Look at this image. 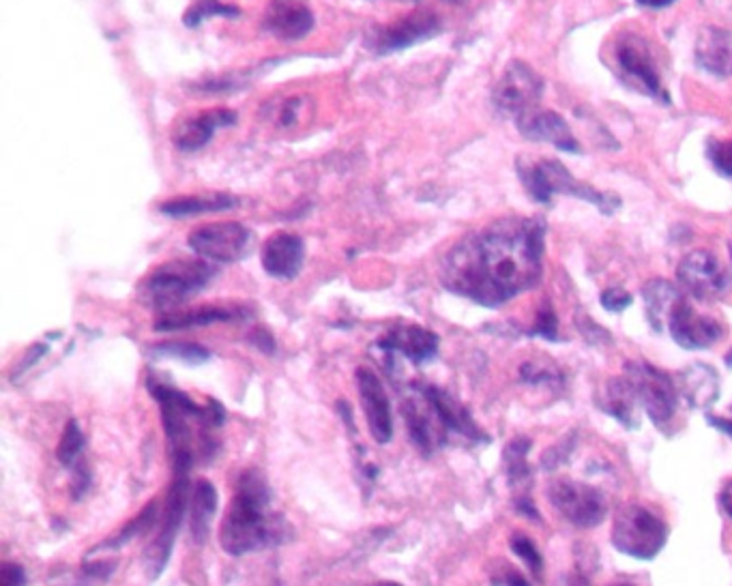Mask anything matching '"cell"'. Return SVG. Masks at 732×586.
<instances>
[{
    "label": "cell",
    "instance_id": "46",
    "mask_svg": "<svg viewBox=\"0 0 732 586\" xmlns=\"http://www.w3.org/2000/svg\"><path fill=\"white\" fill-rule=\"evenodd\" d=\"M726 363H729V365L732 367V351L729 353V355H726Z\"/></svg>",
    "mask_w": 732,
    "mask_h": 586
},
{
    "label": "cell",
    "instance_id": "48",
    "mask_svg": "<svg viewBox=\"0 0 732 586\" xmlns=\"http://www.w3.org/2000/svg\"><path fill=\"white\" fill-rule=\"evenodd\" d=\"M729 250H731V258H732V236H731V243H729Z\"/></svg>",
    "mask_w": 732,
    "mask_h": 586
},
{
    "label": "cell",
    "instance_id": "9",
    "mask_svg": "<svg viewBox=\"0 0 732 586\" xmlns=\"http://www.w3.org/2000/svg\"><path fill=\"white\" fill-rule=\"evenodd\" d=\"M548 498L560 516L578 529H593L605 518V500L593 486L573 479H557L548 488Z\"/></svg>",
    "mask_w": 732,
    "mask_h": 586
},
{
    "label": "cell",
    "instance_id": "29",
    "mask_svg": "<svg viewBox=\"0 0 732 586\" xmlns=\"http://www.w3.org/2000/svg\"><path fill=\"white\" fill-rule=\"evenodd\" d=\"M237 314L239 312L226 310V308H200V310H192V312H183V314L162 316L155 322V329L157 331H178V329L205 327V324H214V322H230L237 318Z\"/></svg>",
    "mask_w": 732,
    "mask_h": 586
},
{
    "label": "cell",
    "instance_id": "43",
    "mask_svg": "<svg viewBox=\"0 0 732 586\" xmlns=\"http://www.w3.org/2000/svg\"><path fill=\"white\" fill-rule=\"evenodd\" d=\"M503 583L507 586H528V583L524 581V576H520L517 572H512V574H505Z\"/></svg>",
    "mask_w": 732,
    "mask_h": 586
},
{
    "label": "cell",
    "instance_id": "5",
    "mask_svg": "<svg viewBox=\"0 0 732 586\" xmlns=\"http://www.w3.org/2000/svg\"><path fill=\"white\" fill-rule=\"evenodd\" d=\"M517 175L524 183L526 191L537 200L548 204L555 194H565V196H576L582 198L596 207L605 215H612L619 209V198L612 194H602L596 191L593 187L573 179L567 168L555 162V159H528L520 157L517 159Z\"/></svg>",
    "mask_w": 732,
    "mask_h": 586
},
{
    "label": "cell",
    "instance_id": "22",
    "mask_svg": "<svg viewBox=\"0 0 732 586\" xmlns=\"http://www.w3.org/2000/svg\"><path fill=\"white\" fill-rule=\"evenodd\" d=\"M264 29L286 42H297L309 31L314 29V15L307 7L291 2V0H280L275 2L264 18Z\"/></svg>",
    "mask_w": 732,
    "mask_h": 586
},
{
    "label": "cell",
    "instance_id": "39",
    "mask_svg": "<svg viewBox=\"0 0 732 586\" xmlns=\"http://www.w3.org/2000/svg\"><path fill=\"white\" fill-rule=\"evenodd\" d=\"M533 333L542 335L546 340H557V316H555L550 306H544L542 312L537 314V322H535Z\"/></svg>",
    "mask_w": 732,
    "mask_h": 586
},
{
    "label": "cell",
    "instance_id": "24",
    "mask_svg": "<svg viewBox=\"0 0 732 586\" xmlns=\"http://www.w3.org/2000/svg\"><path fill=\"white\" fill-rule=\"evenodd\" d=\"M679 394L693 408L715 405L720 398V376L704 363H693L679 376Z\"/></svg>",
    "mask_w": 732,
    "mask_h": 586
},
{
    "label": "cell",
    "instance_id": "12",
    "mask_svg": "<svg viewBox=\"0 0 732 586\" xmlns=\"http://www.w3.org/2000/svg\"><path fill=\"white\" fill-rule=\"evenodd\" d=\"M542 92V78L526 63L514 60L507 65L494 89V106L503 114H514L517 119L537 106Z\"/></svg>",
    "mask_w": 732,
    "mask_h": 586
},
{
    "label": "cell",
    "instance_id": "25",
    "mask_svg": "<svg viewBox=\"0 0 732 586\" xmlns=\"http://www.w3.org/2000/svg\"><path fill=\"white\" fill-rule=\"evenodd\" d=\"M241 200L230 194H203V196H181L162 202L160 211L168 218H192L205 213H219L239 207Z\"/></svg>",
    "mask_w": 732,
    "mask_h": 586
},
{
    "label": "cell",
    "instance_id": "3",
    "mask_svg": "<svg viewBox=\"0 0 732 586\" xmlns=\"http://www.w3.org/2000/svg\"><path fill=\"white\" fill-rule=\"evenodd\" d=\"M149 389L162 408L164 428L173 447L174 473L187 475L196 455L214 451L207 432L223 423L226 412L216 400L209 406H198L183 391L162 383H149Z\"/></svg>",
    "mask_w": 732,
    "mask_h": 586
},
{
    "label": "cell",
    "instance_id": "23",
    "mask_svg": "<svg viewBox=\"0 0 732 586\" xmlns=\"http://www.w3.org/2000/svg\"><path fill=\"white\" fill-rule=\"evenodd\" d=\"M696 60L713 76H732V35L724 29L707 26L696 42Z\"/></svg>",
    "mask_w": 732,
    "mask_h": 586
},
{
    "label": "cell",
    "instance_id": "11",
    "mask_svg": "<svg viewBox=\"0 0 732 586\" xmlns=\"http://www.w3.org/2000/svg\"><path fill=\"white\" fill-rule=\"evenodd\" d=\"M187 505H189V479L183 473H174L173 488H171V496H168V505H166V513H164L160 535L144 552V567H146V574L151 578H157L162 574V570L166 567L168 559H171L174 538H176V531L183 522Z\"/></svg>",
    "mask_w": 732,
    "mask_h": 586
},
{
    "label": "cell",
    "instance_id": "38",
    "mask_svg": "<svg viewBox=\"0 0 732 586\" xmlns=\"http://www.w3.org/2000/svg\"><path fill=\"white\" fill-rule=\"evenodd\" d=\"M602 306L608 312H623L632 306V295L623 288H608L602 295Z\"/></svg>",
    "mask_w": 732,
    "mask_h": 586
},
{
    "label": "cell",
    "instance_id": "45",
    "mask_svg": "<svg viewBox=\"0 0 732 586\" xmlns=\"http://www.w3.org/2000/svg\"><path fill=\"white\" fill-rule=\"evenodd\" d=\"M372 586H402V585H397V583H379V585H372Z\"/></svg>",
    "mask_w": 732,
    "mask_h": 586
},
{
    "label": "cell",
    "instance_id": "26",
    "mask_svg": "<svg viewBox=\"0 0 732 586\" xmlns=\"http://www.w3.org/2000/svg\"><path fill=\"white\" fill-rule=\"evenodd\" d=\"M643 297H645L646 318L655 331H664L668 327L670 316L684 299L679 288L666 279H651L643 288Z\"/></svg>",
    "mask_w": 732,
    "mask_h": 586
},
{
    "label": "cell",
    "instance_id": "37",
    "mask_svg": "<svg viewBox=\"0 0 732 586\" xmlns=\"http://www.w3.org/2000/svg\"><path fill=\"white\" fill-rule=\"evenodd\" d=\"M709 159L718 173L732 177V140H713L709 144Z\"/></svg>",
    "mask_w": 732,
    "mask_h": 586
},
{
    "label": "cell",
    "instance_id": "36",
    "mask_svg": "<svg viewBox=\"0 0 732 586\" xmlns=\"http://www.w3.org/2000/svg\"><path fill=\"white\" fill-rule=\"evenodd\" d=\"M305 110H307V101L303 97H291V99H286L277 106V110L273 112V119L280 125L291 128V125H297L302 121Z\"/></svg>",
    "mask_w": 732,
    "mask_h": 586
},
{
    "label": "cell",
    "instance_id": "31",
    "mask_svg": "<svg viewBox=\"0 0 732 586\" xmlns=\"http://www.w3.org/2000/svg\"><path fill=\"white\" fill-rule=\"evenodd\" d=\"M153 353L157 357H171V360H181L183 363L189 365H200L205 361H209V351L198 346V344H189V342H166V344H157L153 349Z\"/></svg>",
    "mask_w": 732,
    "mask_h": 586
},
{
    "label": "cell",
    "instance_id": "30",
    "mask_svg": "<svg viewBox=\"0 0 732 586\" xmlns=\"http://www.w3.org/2000/svg\"><path fill=\"white\" fill-rule=\"evenodd\" d=\"M209 18H239V9L232 4H223L219 0H196L187 11H185V26L196 29Z\"/></svg>",
    "mask_w": 732,
    "mask_h": 586
},
{
    "label": "cell",
    "instance_id": "14",
    "mask_svg": "<svg viewBox=\"0 0 732 586\" xmlns=\"http://www.w3.org/2000/svg\"><path fill=\"white\" fill-rule=\"evenodd\" d=\"M677 277H679V284L688 290L691 297L702 299V301L715 299L731 288L729 273L709 252L688 254L677 269Z\"/></svg>",
    "mask_w": 732,
    "mask_h": 586
},
{
    "label": "cell",
    "instance_id": "20",
    "mask_svg": "<svg viewBox=\"0 0 732 586\" xmlns=\"http://www.w3.org/2000/svg\"><path fill=\"white\" fill-rule=\"evenodd\" d=\"M262 267L275 279H293L299 275L305 261L302 236L291 232L273 234L262 245Z\"/></svg>",
    "mask_w": 732,
    "mask_h": 586
},
{
    "label": "cell",
    "instance_id": "19",
    "mask_svg": "<svg viewBox=\"0 0 732 586\" xmlns=\"http://www.w3.org/2000/svg\"><path fill=\"white\" fill-rule=\"evenodd\" d=\"M520 134L535 142H550L560 151L578 153L580 144L576 135L571 134L567 121L550 110H528L517 117Z\"/></svg>",
    "mask_w": 732,
    "mask_h": 586
},
{
    "label": "cell",
    "instance_id": "17",
    "mask_svg": "<svg viewBox=\"0 0 732 586\" xmlns=\"http://www.w3.org/2000/svg\"><path fill=\"white\" fill-rule=\"evenodd\" d=\"M668 329L673 340L686 351H700L718 344L724 335V329L718 320L696 314L686 299L679 301L675 312L668 320Z\"/></svg>",
    "mask_w": 732,
    "mask_h": 586
},
{
    "label": "cell",
    "instance_id": "41",
    "mask_svg": "<svg viewBox=\"0 0 732 586\" xmlns=\"http://www.w3.org/2000/svg\"><path fill=\"white\" fill-rule=\"evenodd\" d=\"M720 507L732 520V482H729L720 493Z\"/></svg>",
    "mask_w": 732,
    "mask_h": 586
},
{
    "label": "cell",
    "instance_id": "32",
    "mask_svg": "<svg viewBox=\"0 0 732 586\" xmlns=\"http://www.w3.org/2000/svg\"><path fill=\"white\" fill-rule=\"evenodd\" d=\"M85 450V434L78 425V421H69L65 432H63V439L58 443V450H56V457L65 464V466H74L76 460L80 457V453Z\"/></svg>",
    "mask_w": 732,
    "mask_h": 586
},
{
    "label": "cell",
    "instance_id": "8",
    "mask_svg": "<svg viewBox=\"0 0 732 586\" xmlns=\"http://www.w3.org/2000/svg\"><path fill=\"white\" fill-rule=\"evenodd\" d=\"M187 245L209 263H237L252 245V230L237 222H216L196 228Z\"/></svg>",
    "mask_w": 732,
    "mask_h": 586
},
{
    "label": "cell",
    "instance_id": "18",
    "mask_svg": "<svg viewBox=\"0 0 732 586\" xmlns=\"http://www.w3.org/2000/svg\"><path fill=\"white\" fill-rule=\"evenodd\" d=\"M237 123V114L228 108H214L200 114L183 119L173 132V142L176 148L192 153L203 148L219 128H230Z\"/></svg>",
    "mask_w": 732,
    "mask_h": 586
},
{
    "label": "cell",
    "instance_id": "28",
    "mask_svg": "<svg viewBox=\"0 0 732 586\" xmlns=\"http://www.w3.org/2000/svg\"><path fill=\"white\" fill-rule=\"evenodd\" d=\"M217 511L216 486L207 479L194 484L189 495V529L196 543H203L209 535V527Z\"/></svg>",
    "mask_w": 732,
    "mask_h": 586
},
{
    "label": "cell",
    "instance_id": "40",
    "mask_svg": "<svg viewBox=\"0 0 732 586\" xmlns=\"http://www.w3.org/2000/svg\"><path fill=\"white\" fill-rule=\"evenodd\" d=\"M0 586H24V570L15 563H4Z\"/></svg>",
    "mask_w": 732,
    "mask_h": 586
},
{
    "label": "cell",
    "instance_id": "7",
    "mask_svg": "<svg viewBox=\"0 0 732 586\" xmlns=\"http://www.w3.org/2000/svg\"><path fill=\"white\" fill-rule=\"evenodd\" d=\"M625 378L632 383L638 402L655 425H662L675 417L679 387L666 372L648 363H625Z\"/></svg>",
    "mask_w": 732,
    "mask_h": 586
},
{
    "label": "cell",
    "instance_id": "16",
    "mask_svg": "<svg viewBox=\"0 0 732 586\" xmlns=\"http://www.w3.org/2000/svg\"><path fill=\"white\" fill-rule=\"evenodd\" d=\"M357 387H359L368 428H370L374 441L385 445L393 436V414H391L387 391H385L381 378L370 367L357 369Z\"/></svg>",
    "mask_w": 732,
    "mask_h": 586
},
{
    "label": "cell",
    "instance_id": "27",
    "mask_svg": "<svg viewBox=\"0 0 732 586\" xmlns=\"http://www.w3.org/2000/svg\"><path fill=\"white\" fill-rule=\"evenodd\" d=\"M641 405L636 391L627 378H612L603 389L600 406L608 414H612L619 423L627 428H638L636 406Z\"/></svg>",
    "mask_w": 732,
    "mask_h": 586
},
{
    "label": "cell",
    "instance_id": "49",
    "mask_svg": "<svg viewBox=\"0 0 732 586\" xmlns=\"http://www.w3.org/2000/svg\"><path fill=\"white\" fill-rule=\"evenodd\" d=\"M612 586H630V585H612Z\"/></svg>",
    "mask_w": 732,
    "mask_h": 586
},
{
    "label": "cell",
    "instance_id": "4",
    "mask_svg": "<svg viewBox=\"0 0 732 586\" xmlns=\"http://www.w3.org/2000/svg\"><path fill=\"white\" fill-rule=\"evenodd\" d=\"M216 277L209 261H171L160 265L142 284L140 301L153 310H171L200 292Z\"/></svg>",
    "mask_w": 732,
    "mask_h": 586
},
{
    "label": "cell",
    "instance_id": "47",
    "mask_svg": "<svg viewBox=\"0 0 732 586\" xmlns=\"http://www.w3.org/2000/svg\"><path fill=\"white\" fill-rule=\"evenodd\" d=\"M562 586H576V583L573 581H565V585Z\"/></svg>",
    "mask_w": 732,
    "mask_h": 586
},
{
    "label": "cell",
    "instance_id": "1",
    "mask_svg": "<svg viewBox=\"0 0 732 586\" xmlns=\"http://www.w3.org/2000/svg\"><path fill=\"white\" fill-rule=\"evenodd\" d=\"M542 220H501L465 236L445 256L440 279L447 290L479 306L499 308L542 279Z\"/></svg>",
    "mask_w": 732,
    "mask_h": 586
},
{
    "label": "cell",
    "instance_id": "13",
    "mask_svg": "<svg viewBox=\"0 0 732 586\" xmlns=\"http://www.w3.org/2000/svg\"><path fill=\"white\" fill-rule=\"evenodd\" d=\"M614 60L627 85L651 97L666 99L662 90V80L655 69V60L645 40H641L638 35H623L614 45Z\"/></svg>",
    "mask_w": 732,
    "mask_h": 586
},
{
    "label": "cell",
    "instance_id": "50",
    "mask_svg": "<svg viewBox=\"0 0 732 586\" xmlns=\"http://www.w3.org/2000/svg\"><path fill=\"white\" fill-rule=\"evenodd\" d=\"M451 2H458V0H451Z\"/></svg>",
    "mask_w": 732,
    "mask_h": 586
},
{
    "label": "cell",
    "instance_id": "10",
    "mask_svg": "<svg viewBox=\"0 0 732 586\" xmlns=\"http://www.w3.org/2000/svg\"><path fill=\"white\" fill-rule=\"evenodd\" d=\"M402 408H404L408 436L422 453L430 455L449 441L451 432L447 430L438 408L431 402L426 385L411 387V396L404 398Z\"/></svg>",
    "mask_w": 732,
    "mask_h": 586
},
{
    "label": "cell",
    "instance_id": "6",
    "mask_svg": "<svg viewBox=\"0 0 732 586\" xmlns=\"http://www.w3.org/2000/svg\"><path fill=\"white\" fill-rule=\"evenodd\" d=\"M664 522L643 505H623L614 518L612 543L619 552L651 561L666 543Z\"/></svg>",
    "mask_w": 732,
    "mask_h": 586
},
{
    "label": "cell",
    "instance_id": "35",
    "mask_svg": "<svg viewBox=\"0 0 732 586\" xmlns=\"http://www.w3.org/2000/svg\"><path fill=\"white\" fill-rule=\"evenodd\" d=\"M512 550L516 552L517 556L528 565V570L535 574V576H542V570H544V559L537 550V545L533 541L528 540L526 535H514L512 540Z\"/></svg>",
    "mask_w": 732,
    "mask_h": 586
},
{
    "label": "cell",
    "instance_id": "21",
    "mask_svg": "<svg viewBox=\"0 0 732 586\" xmlns=\"http://www.w3.org/2000/svg\"><path fill=\"white\" fill-rule=\"evenodd\" d=\"M381 349L387 353L402 355L417 365H424L436 357L438 353V338L424 327L417 324H406L397 327L389 333L385 340H381Z\"/></svg>",
    "mask_w": 732,
    "mask_h": 586
},
{
    "label": "cell",
    "instance_id": "42",
    "mask_svg": "<svg viewBox=\"0 0 732 586\" xmlns=\"http://www.w3.org/2000/svg\"><path fill=\"white\" fill-rule=\"evenodd\" d=\"M707 419H709V425H713V428H718L720 432H724V434L732 436V419H724V417H713V414H709Z\"/></svg>",
    "mask_w": 732,
    "mask_h": 586
},
{
    "label": "cell",
    "instance_id": "44",
    "mask_svg": "<svg viewBox=\"0 0 732 586\" xmlns=\"http://www.w3.org/2000/svg\"><path fill=\"white\" fill-rule=\"evenodd\" d=\"M636 2L643 7H651V9H659V7H668L675 0H636Z\"/></svg>",
    "mask_w": 732,
    "mask_h": 586
},
{
    "label": "cell",
    "instance_id": "2",
    "mask_svg": "<svg viewBox=\"0 0 732 586\" xmlns=\"http://www.w3.org/2000/svg\"><path fill=\"white\" fill-rule=\"evenodd\" d=\"M269 505L271 493L264 477L259 471H245L219 531L221 548L228 554L243 556L282 538V522L275 520Z\"/></svg>",
    "mask_w": 732,
    "mask_h": 586
},
{
    "label": "cell",
    "instance_id": "15",
    "mask_svg": "<svg viewBox=\"0 0 732 586\" xmlns=\"http://www.w3.org/2000/svg\"><path fill=\"white\" fill-rule=\"evenodd\" d=\"M438 31H440V20L431 11H415L397 22H391L387 26L374 31L368 37V45L379 54H389L426 42Z\"/></svg>",
    "mask_w": 732,
    "mask_h": 586
},
{
    "label": "cell",
    "instance_id": "34",
    "mask_svg": "<svg viewBox=\"0 0 732 586\" xmlns=\"http://www.w3.org/2000/svg\"><path fill=\"white\" fill-rule=\"evenodd\" d=\"M155 518H157V502H149V507L135 518V520H131L130 524L123 529V533L117 538V540L108 541V543H101L99 548H117V545H123V543H128V541L131 540V538H135V535H142L153 522H155Z\"/></svg>",
    "mask_w": 732,
    "mask_h": 586
},
{
    "label": "cell",
    "instance_id": "33",
    "mask_svg": "<svg viewBox=\"0 0 732 586\" xmlns=\"http://www.w3.org/2000/svg\"><path fill=\"white\" fill-rule=\"evenodd\" d=\"M531 450V441L526 439H516L507 450H505V460H507V473L512 484L524 482L528 477V466H526V453Z\"/></svg>",
    "mask_w": 732,
    "mask_h": 586
}]
</instances>
